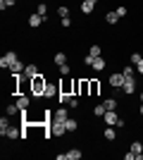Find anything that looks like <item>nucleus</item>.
Masks as SVG:
<instances>
[{"instance_id":"24","label":"nucleus","mask_w":143,"mask_h":160,"mask_svg":"<svg viewBox=\"0 0 143 160\" xmlns=\"http://www.w3.org/2000/svg\"><path fill=\"white\" fill-rule=\"evenodd\" d=\"M81 151L79 148H72V151H67V160H81Z\"/></svg>"},{"instance_id":"8","label":"nucleus","mask_w":143,"mask_h":160,"mask_svg":"<svg viewBox=\"0 0 143 160\" xmlns=\"http://www.w3.org/2000/svg\"><path fill=\"white\" fill-rule=\"evenodd\" d=\"M57 86H60V93H72V96H74V79H72V81H69V79H60Z\"/></svg>"},{"instance_id":"26","label":"nucleus","mask_w":143,"mask_h":160,"mask_svg":"<svg viewBox=\"0 0 143 160\" xmlns=\"http://www.w3.org/2000/svg\"><path fill=\"white\" fill-rule=\"evenodd\" d=\"M5 112L12 117V115H21V110L17 108V103H12V105H7V108H5Z\"/></svg>"},{"instance_id":"9","label":"nucleus","mask_w":143,"mask_h":160,"mask_svg":"<svg viewBox=\"0 0 143 160\" xmlns=\"http://www.w3.org/2000/svg\"><path fill=\"white\" fill-rule=\"evenodd\" d=\"M102 120H105V124H110V127H117L119 115H117V110H107V112L102 115Z\"/></svg>"},{"instance_id":"7","label":"nucleus","mask_w":143,"mask_h":160,"mask_svg":"<svg viewBox=\"0 0 143 160\" xmlns=\"http://www.w3.org/2000/svg\"><path fill=\"white\" fill-rule=\"evenodd\" d=\"M26 19H29V27H31V29H38L43 22H45V17H43V14H38V12H34V14H29Z\"/></svg>"},{"instance_id":"11","label":"nucleus","mask_w":143,"mask_h":160,"mask_svg":"<svg viewBox=\"0 0 143 160\" xmlns=\"http://www.w3.org/2000/svg\"><path fill=\"white\" fill-rule=\"evenodd\" d=\"M57 93H60V86H57V84H50V81H48V86H45V93H43V98H57Z\"/></svg>"},{"instance_id":"30","label":"nucleus","mask_w":143,"mask_h":160,"mask_svg":"<svg viewBox=\"0 0 143 160\" xmlns=\"http://www.w3.org/2000/svg\"><path fill=\"white\" fill-rule=\"evenodd\" d=\"M57 14H60V19L69 17V7H67V5H60V7H57Z\"/></svg>"},{"instance_id":"15","label":"nucleus","mask_w":143,"mask_h":160,"mask_svg":"<svg viewBox=\"0 0 143 160\" xmlns=\"http://www.w3.org/2000/svg\"><path fill=\"white\" fill-rule=\"evenodd\" d=\"M36 74H41V72H38V65H34V62H31V65H26V69H24V77L34 79Z\"/></svg>"},{"instance_id":"21","label":"nucleus","mask_w":143,"mask_h":160,"mask_svg":"<svg viewBox=\"0 0 143 160\" xmlns=\"http://www.w3.org/2000/svg\"><path fill=\"white\" fill-rule=\"evenodd\" d=\"M64 127H67V134H74L76 129H79V122H76L74 117H69V120H67V124H64Z\"/></svg>"},{"instance_id":"6","label":"nucleus","mask_w":143,"mask_h":160,"mask_svg":"<svg viewBox=\"0 0 143 160\" xmlns=\"http://www.w3.org/2000/svg\"><path fill=\"white\" fill-rule=\"evenodd\" d=\"M50 132H53V136H64L67 134V127H64V122H50Z\"/></svg>"},{"instance_id":"42","label":"nucleus","mask_w":143,"mask_h":160,"mask_svg":"<svg viewBox=\"0 0 143 160\" xmlns=\"http://www.w3.org/2000/svg\"><path fill=\"white\" fill-rule=\"evenodd\" d=\"M138 100H141V103H143V91H141V93H138Z\"/></svg>"},{"instance_id":"18","label":"nucleus","mask_w":143,"mask_h":160,"mask_svg":"<svg viewBox=\"0 0 143 160\" xmlns=\"http://www.w3.org/2000/svg\"><path fill=\"white\" fill-rule=\"evenodd\" d=\"M105 65H107V62H105V58H95L91 67H93L95 72H102V69H105Z\"/></svg>"},{"instance_id":"20","label":"nucleus","mask_w":143,"mask_h":160,"mask_svg":"<svg viewBox=\"0 0 143 160\" xmlns=\"http://www.w3.org/2000/svg\"><path fill=\"white\" fill-rule=\"evenodd\" d=\"M93 7H95V2H91V0H81V12L83 14H91V12H93Z\"/></svg>"},{"instance_id":"5","label":"nucleus","mask_w":143,"mask_h":160,"mask_svg":"<svg viewBox=\"0 0 143 160\" xmlns=\"http://www.w3.org/2000/svg\"><path fill=\"white\" fill-rule=\"evenodd\" d=\"M14 60H19V58H17V53H14V50H7V53L2 55V58H0V67L5 69V67H10Z\"/></svg>"},{"instance_id":"22","label":"nucleus","mask_w":143,"mask_h":160,"mask_svg":"<svg viewBox=\"0 0 143 160\" xmlns=\"http://www.w3.org/2000/svg\"><path fill=\"white\" fill-rule=\"evenodd\" d=\"M88 55L91 58H102V48L98 46V43H93V46L88 48Z\"/></svg>"},{"instance_id":"4","label":"nucleus","mask_w":143,"mask_h":160,"mask_svg":"<svg viewBox=\"0 0 143 160\" xmlns=\"http://www.w3.org/2000/svg\"><path fill=\"white\" fill-rule=\"evenodd\" d=\"M53 120H55V122H64V124H67V120H69V105H67V108L60 105V108L53 112Z\"/></svg>"},{"instance_id":"40","label":"nucleus","mask_w":143,"mask_h":160,"mask_svg":"<svg viewBox=\"0 0 143 160\" xmlns=\"http://www.w3.org/2000/svg\"><path fill=\"white\" fill-rule=\"evenodd\" d=\"M124 158H126V160H136V153H134V151H129V153L124 155Z\"/></svg>"},{"instance_id":"43","label":"nucleus","mask_w":143,"mask_h":160,"mask_svg":"<svg viewBox=\"0 0 143 160\" xmlns=\"http://www.w3.org/2000/svg\"><path fill=\"white\" fill-rule=\"evenodd\" d=\"M91 2H100V0H91Z\"/></svg>"},{"instance_id":"16","label":"nucleus","mask_w":143,"mask_h":160,"mask_svg":"<svg viewBox=\"0 0 143 160\" xmlns=\"http://www.w3.org/2000/svg\"><path fill=\"white\" fill-rule=\"evenodd\" d=\"M115 129H117V127H110V124H107V127L102 129V136H105L107 141H115V139H117V132H115Z\"/></svg>"},{"instance_id":"23","label":"nucleus","mask_w":143,"mask_h":160,"mask_svg":"<svg viewBox=\"0 0 143 160\" xmlns=\"http://www.w3.org/2000/svg\"><path fill=\"white\" fill-rule=\"evenodd\" d=\"M122 19V17H119V14L115 12V10H112V12H107L105 14V22H107V24H117V22Z\"/></svg>"},{"instance_id":"37","label":"nucleus","mask_w":143,"mask_h":160,"mask_svg":"<svg viewBox=\"0 0 143 160\" xmlns=\"http://www.w3.org/2000/svg\"><path fill=\"white\" fill-rule=\"evenodd\" d=\"M93 60H95V58H91V55H86V58H83V65H86V67H91V65H93Z\"/></svg>"},{"instance_id":"32","label":"nucleus","mask_w":143,"mask_h":160,"mask_svg":"<svg viewBox=\"0 0 143 160\" xmlns=\"http://www.w3.org/2000/svg\"><path fill=\"white\" fill-rule=\"evenodd\" d=\"M69 72H72V67L64 62V65H60V77H69Z\"/></svg>"},{"instance_id":"29","label":"nucleus","mask_w":143,"mask_h":160,"mask_svg":"<svg viewBox=\"0 0 143 160\" xmlns=\"http://www.w3.org/2000/svg\"><path fill=\"white\" fill-rule=\"evenodd\" d=\"M53 60H55V65L60 67V65H64V62H67V55H64V53H57V55L53 58Z\"/></svg>"},{"instance_id":"28","label":"nucleus","mask_w":143,"mask_h":160,"mask_svg":"<svg viewBox=\"0 0 143 160\" xmlns=\"http://www.w3.org/2000/svg\"><path fill=\"white\" fill-rule=\"evenodd\" d=\"M122 74H124V77H136V67H134V65H126L122 69Z\"/></svg>"},{"instance_id":"39","label":"nucleus","mask_w":143,"mask_h":160,"mask_svg":"<svg viewBox=\"0 0 143 160\" xmlns=\"http://www.w3.org/2000/svg\"><path fill=\"white\" fill-rule=\"evenodd\" d=\"M136 72H138V74H143V58L138 60V65H136Z\"/></svg>"},{"instance_id":"14","label":"nucleus","mask_w":143,"mask_h":160,"mask_svg":"<svg viewBox=\"0 0 143 160\" xmlns=\"http://www.w3.org/2000/svg\"><path fill=\"white\" fill-rule=\"evenodd\" d=\"M7 69H10V72H12V74H24V69H26V65H21V60H14L12 65L7 67Z\"/></svg>"},{"instance_id":"25","label":"nucleus","mask_w":143,"mask_h":160,"mask_svg":"<svg viewBox=\"0 0 143 160\" xmlns=\"http://www.w3.org/2000/svg\"><path fill=\"white\" fill-rule=\"evenodd\" d=\"M102 105H105V110H117V100L115 98H105Z\"/></svg>"},{"instance_id":"33","label":"nucleus","mask_w":143,"mask_h":160,"mask_svg":"<svg viewBox=\"0 0 143 160\" xmlns=\"http://www.w3.org/2000/svg\"><path fill=\"white\" fill-rule=\"evenodd\" d=\"M141 58H143V55H138V53H131L129 62H131V65H134V67H136V65H138V60H141Z\"/></svg>"},{"instance_id":"1","label":"nucleus","mask_w":143,"mask_h":160,"mask_svg":"<svg viewBox=\"0 0 143 160\" xmlns=\"http://www.w3.org/2000/svg\"><path fill=\"white\" fill-rule=\"evenodd\" d=\"M45 86H48V79L43 77V72H41V74H36L34 79H31V91H29V93L36 96V98H43V93H45Z\"/></svg>"},{"instance_id":"17","label":"nucleus","mask_w":143,"mask_h":160,"mask_svg":"<svg viewBox=\"0 0 143 160\" xmlns=\"http://www.w3.org/2000/svg\"><path fill=\"white\" fill-rule=\"evenodd\" d=\"M131 151L136 153V160H143V143L141 141H134V143H131Z\"/></svg>"},{"instance_id":"36","label":"nucleus","mask_w":143,"mask_h":160,"mask_svg":"<svg viewBox=\"0 0 143 160\" xmlns=\"http://www.w3.org/2000/svg\"><path fill=\"white\" fill-rule=\"evenodd\" d=\"M115 12L119 14V17H126V14H129V10H126V7H124V5H119V7H117V10H115Z\"/></svg>"},{"instance_id":"12","label":"nucleus","mask_w":143,"mask_h":160,"mask_svg":"<svg viewBox=\"0 0 143 160\" xmlns=\"http://www.w3.org/2000/svg\"><path fill=\"white\" fill-rule=\"evenodd\" d=\"M17 108H19L21 112H24V110H29V108H31V98H29V96H17Z\"/></svg>"},{"instance_id":"27","label":"nucleus","mask_w":143,"mask_h":160,"mask_svg":"<svg viewBox=\"0 0 143 160\" xmlns=\"http://www.w3.org/2000/svg\"><path fill=\"white\" fill-rule=\"evenodd\" d=\"M10 127V115H5V117H0V134H5V129Z\"/></svg>"},{"instance_id":"19","label":"nucleus","mask_w":143,"mask_h":160,"mask_svg":"<svg viewBox=\"0 0 143 160\" xmlns=\"http://www.w3.org/2000/svg\"><path fill=\"white\" fill-rule=\"evenodd\" d=\"M91 84V96H100V81L98 79H88Z\"/></svg>"},{"instance_id":"35","label":"nucleus","mask_w":143,"mask_h":160,"mask_svg":"<svg viewBox=\"0 0 143 160\" xmlns=\"http://www.w3.org/2000/svg\"><path fill=\"white\" fill-rule=\"evenodd\" d=\"M17 0H0V10H5V7H12Z\"/></svg>"},{"instance_id":"3","label":"nucleus","mask_w":143,"mask_h":160,"mask_svg":"<svg viewBox=\"0 0 143 160\" xmlns=\"http://www.w3.org/2000/svg\"><path fill=\"white\" fill-rule=\"evenodd\" d=\"M124 96H134L136 93V77H126V81H124V86L119 88Z\"/></svg>"},{"instance_id":"31","label":"nucleus","mask_w":143,"mask_h":160,"mask_svg":"<svg viewBox=\"0 0 143 160\" xmlns=\"http://www.w3.org/2000/svg\"><path fill=\"white\" fill-rule=\"evenodd\" d=\"M105 112H107V110H105V105H102V103H100V105H95V108H93V115H95V117H102Z\"/></svg>"},{"instance_id":"41","label":"nucleus","mask_w":143,"mask_h":160,"mask_svg":"<svg viewBox=\"0 0 143 160\" xmlns=\"http://www.w3.org/2000/svg\"><path fill=\"white\" fill-rule=\"evenodd\" d=\"M138 115H143V103H141V105H138Z\"/></svg>"},{"instance_id":"38","label":"nucleus","mask_w":143,"mask_h":160,"mask_svg":"<svg viewBox=\"0 0 143 160\" xmlns=\"http://www.w3.org/2000/svg\"><path fill=\"white\" fill-rule=\"evenodd\" d=\"M60 22H62V27H64V29L72 27V19H69V17H64V19H60Z\"/></svg>"},{"instance_id":"2","label":"nucleus","mask_w":143,"mask_h":160,"mask_svg":"<svg viewBox=\"0 0 143 160\" xmlns=\"http://www.w3.org/2000/svg\"><path fill=\"white\" fill-rule=\"evenodd\" d=\"M74 96H91L88 79H74Z\"/></svg>"},{"instance_id":"34","label":"nucleus","mask_w":143,"mask_h":160,"mask_svg":"<svg viewBox=\"0 0 143 160\" xmlns=\"http://www.w3.org/2000/svg\"><path fill=\"white\" fill-rule=\"evenodd\" d=\"M36 12H38V14H43V17H45V14H48V5H45V2H41V5L36 7Z\"/></svg>"},{"instance_id":"10","label":"nucleus","mask_w":143,"mask_h":160,"mask_svg":"<svg viewBox=\"0 0 143 160\" xmlns=\"http://www.w3.org/2000/svg\"><path fill=\"white\" fill-rule=\"evenodd\" d=\"M124 81H126V77H124V74H119V72H115L112 77H110V86H112V88H122Z\"/></svg>"},{"instance_id":"13","label":"nucleus","mask_w":143,"mask_h":160,"mask_svg":"<svg viewBox=\"0 0 143 160\" xmlns=\"http://www.w3.org/2000/svg\"><path fill=\"white\" fill-rule=\"evenodd\" d=\"M2 136H5V139H10V141H14V139H19V136H21V129H17V127H7Z\"/></svg>"}]
</instances>
